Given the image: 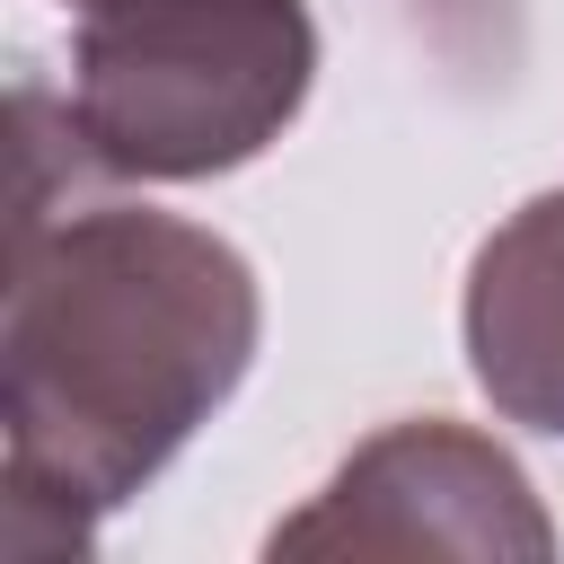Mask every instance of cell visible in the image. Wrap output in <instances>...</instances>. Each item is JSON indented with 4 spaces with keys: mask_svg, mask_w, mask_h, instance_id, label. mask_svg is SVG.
Here are the masks:
<instances>
[{
    "mask_svg": "<svg viewBox=\"0 0 564 564\" xmlns=\"http://www.w3.org/2000/svg\"><path fill=\"white\" fill-rule=\"evenodd\" d=\"M273 555H555V520L529 467L449 414H414L370 432L282 529Z\"/></svg>",
    "mask_w": 564,
    "mask_h": 564,
    "instance_id": "obj_3",
    "label": "cell"
},
{
    "mask_svg": "<svg viewBox=\"0 0 564 564\" xmlns=\"http://www.w3.org/2000/svg\"><path fill=\"white\" fill-rule=\"evenodd\" d=\"M467 370L502 423L564 441V185L485 229L458 300Z\"/></svg>",
    "mask_w": 564,
    "mask_h": 564,
    "instance_id": "obj_4",
    "label": "cell"
},
{
    "mask_svg": "<svg viewBox=\"0 0 564 564\" xmlns=\"http://www.w3.org/2000/svg\"><path fill=\"white\" fill-rule=\"evenodd\" d=\"M308 88V0H79L62 115L97 176L203 185L264 159Z\"/></svg>",
    "mask_w": 564,
    "mask_h": 564,
    "instance_id": "obj_2",
    "label": "cell"
},
{
    "mask_svg": "<svg viewBox=\"0 0 564 564\" xmlns=\"http://www.w3.org/2000/svg\"><path fill=\"white\" fill-rule=\"evenodd\" d=\"M256 264L150 203L18 220L0 300L9 546L79 555L256 370Z\"/></svg>",
    "mask_w": 564,
    "mask_h": 564,
    "instance_id": "obj_1",
    "label": "cell"
},
{
    "mask_svg": "<svg viewBox=\"0 0 564 564\" xmlns=\"http://www.w3.org/2000/svg\"><path fill=\"white\" fill-rule=\"evenodd\" d=\"M432 18H441V26H458V18H502V0H432Z\"/></svg>",
    "mask_w": 564,
    "mask_h": 564,
    "instance_id": "obj_5",
    "label": "cell"
}]
</instances>
